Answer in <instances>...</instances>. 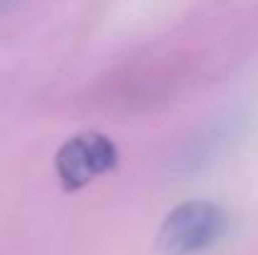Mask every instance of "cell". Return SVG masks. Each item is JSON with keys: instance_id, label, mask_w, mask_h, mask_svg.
<instances>
[{"instance_id": "3", "label": "cell", "mask_w": 258, "mask_h": 255, "mask_svg": "<svg viewBox=\"0 0 258 255\" xmlns=\"http://www.w3.org/2000/svg\"><path fill=\"white\" fill-rule=\"evenodd\" d=\"M236 125H238V120L233 118V123H231V120H223V123H216L213 128H208L201 138H196V140L185 148L183 163H188V165L196 168L198 163H206V160L216 158V153H218L223 145H228V140L236 135Z\"/></svg>"}, {"instance_id": "4", "label": "cell", "mask_w": 258, "mask_h": 255, "mask_svg": "<svg viewBox=\"0 0 258 255\" xmlns=\"http://www.w3.org/2000/svg\"><path fill=\"white\" fill-rule=\"evenodd\" d=\"M18 3H20V0H0V15H3V13H8V10H13Z\"/></svg>"}, {"instance_id": "1", "label": "cell", "mask_w": 258, "mask_h": 255, "mask_svg": "<svg viewBox=\"0 0 258 255\" xmlns=\"http://www.w3.org/2000/svg\"><path fill=\"white\" fill-rule=\"evenodd\" d=\"M228 228L231 218L218 203L185 200L166 215L156 243L163 255H198L218 245Z\"/></svg>"}, {"instance_id": "2", "label": "cell", "mask_w": 258, "mask_h": 255, "mask_svg": "<svg viewBox=\"0 0 258 255\" xmlns=\"http://www.w3.org/2000/svg\"><path fill=\"white\" fill-rule=\"evenodd\" d=\"M118 145L98 130L68 138L55 153V175L66 193H78L95 178L118 168Z\"/></svg>"}]
</instances>
